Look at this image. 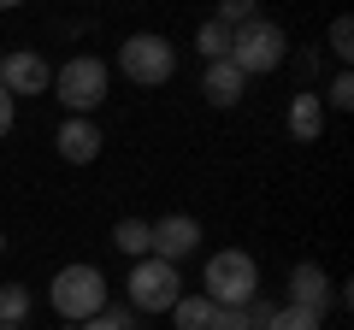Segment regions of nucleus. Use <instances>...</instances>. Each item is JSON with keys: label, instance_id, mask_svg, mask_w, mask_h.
Returning a JSON list of instances; mask_svg holds the SVG:
<instances>
[{"label": "nucleus", "instance_id": "f257e3e1", "mask_svg": "<svg viewBox=\"0 0 354 330\" xmlns=\"http://www.w3.org/2000/svg\"><path fill=\"white\" fill-rule=\"evenodd\" d=\"M48 301L53 313L65 318V324H83V318L106 313V271L88 266V260H77V266H59L48 283Z\"/></svg>", "mask_w": 354, "mask_h": 330}, {"label": "nucleus", "instance_id": "f03ea898", "mask_svg": "<svg viewBox=\"0 0 354 330\" xmlns=\"http://www.w3.org/2000/svg\"><path fill=\"white\" fill-rule=\"evenodd\" d=\"M201 295L213 307H248L254 295H260V266H254V254H242V248L213 254L207 271H201Z\"/></svg>", "mask_w": 354, "mask_h": 330}, {"label": "nucleus", "instance_id": "7ed1b4c3", "mask_svg": "<svg viewBox=\"0 0 354 330\" xmlns=\"http://www.w3.org/2000/svg\"><path fill=\"white\" fill-rule=\"evenodd\" d=\"M106 83H113V71H106V59H95V53H77V59H65L59 71H53V95H59V106L71 118L95 113V106L106 101Z\"/></svg>", "mask_w": 354, "mask_h": 330}, {"label": "nucleus", "instance_id": "20e7f679", "mask_svg": "<svg viewBox=\"0 0 354 330\" xmlns=\"http://www.w3.org/2000/svg\"><path fill=\"white\" fill-rule=\"evenodd\" d=\"M283 53H290V36H283L272 18H254V24H242L236 36H230V53L225 59L236 65L242 77H266V71H278Z\"/></svg>", "mask_w": 354, "mask_h": 330}, {"label": "nucleus", "instance_id": "39448f33", "mask_svg": "<svg viewBox=\"0 0 354 330\" xmlns=\"http://www.w3.org/2000/svg\"><path fill=\"white\" fill-rule=\"evenodd\" d=\"M118 71H124L130 83H142V89H160L177 71V48L165 36H153V30H136V36H124V48H118Z\"/></svg>", "mask_w": 354, "mask_h": 330}, {"label": "nucleus", "instance_id": "423d86ee", "mask_svg": "<svg viewBox=\"0 0 354 330\" xmlns=\"http://www.w3.org/2000/svg\"><path fill=\"white\" fill-rule=\"evenodd\" d=\"M177 266H165V260H136L130 266V313H171L177 307Z\"/></svg>", "mask_w": 354, "mask_h": 330}, {"label": "nucleus", "instance_id": "0eeeda50", "mask_svg": "<svg viewBox=\"0 0 354 330\" xmlns=\"http://www.w3.org/2000/svg\"><path fill=\"white\" fill-rule=\"evenodd\" d=\"M148 254L153 260H165V266H183V260L201 248V218H189V213H165L160 224H148Z\"/></svg>", "mask_w": 354, "mask_h": 330}, {"label": "nucleus", "instance_id": "6e6552de", "mask_svg": "<svg viewBox=\"0 0 354 330\" xmlns=\"http://www.w3.org/2000/svg\"><path fill=\"white\" fill-rule=\"evenodd\" d=\"M0 89L12 95H41V89H53V65L41 59L36 48H6V65H0Z\"/></svg>", "mask_w": 354, "mask_h": 330}, {"label": "nucleus", "instance_id": "1a4fd4ad", "mask_svg": "<svg viewBox=\"0 0 354 330\" xmlns=\"http://www.w3.org/2000/svg\"><path fill=\"white\" fill-rule=\"evenodd\" d=\"M53 148H59L65 165H95V159H101V148H106V136H101L95 118H65L59 136H53Z\"/></svg>", "mask_w": 354, "mask_h": 330}, {"label": "nucleus", "instance_id": "9d476101", "mask_svg": "<svg viewBox=\"0 0 354 330\" xmlns=\"http://www.w3.org/2000/svg\"><path fill=\"white\" fill-rule=\"evenodd\" d=\"M330 271L319 266V260H301V266H290V307H307V313H319L325 318V307H330Z\"/></svg>", "mask_w": 354, "mask_h": 330}, {"label": "nucleus", "instance_id": "9b49d317", "mask_svg": "<svg viewBox=\"0 0 354 330\" xmlns=\"http://www.w3.org/2000/svg\"><path fill=\"white\" fill-rule=\"evenodd\" d=\"M201 95H207L213 106H242V95H248V77H242L230 59H213V65H207V77H201Z\"/></svg>", "mask_w": 354, "mask_h": 330}, {"label": "nucleus", "instance_id": "f8f14e48", "mask_svg": "<svg viewBox=\"0 0 354 330\" xmlns=\"http://www.w3.org/2000/svg\"><path fill=\"white\" fill-rule=\"evenodd\" d=\"M325 101H319V89H301V95H295V101H290V136L295 142H319V136H325Z\"/></svg>", "mask_w": 354, "mask_h": 330}, {"label": "nucleus", "instance_id": "ddd939ff", "mask_svg": "<svg viewBox=\"0 0 354 330\" xmlns=\"http://www.w3.org/2000/svg\"><path fill=\"white\" fill-rule=\"evenodd\" d=\"M148 242H153V236H148V218H118V224H113V248L130 260V266L148 260Z\"/></svg>", "mask_w": 354, "mask_h": 330}, {"label": "nucleus", "instance_id": "4468645a", "mask_svg": "<svg viewBox=\"0 0 354 330\" xmlns=\"http://www.w3.org/2000/svg\"><path fill=\"white\" fill-rule=\"evenodd\" d=\"M171 318H177V330H213L218 324V307L207 301V295H177Z\"/></svg>", "mask_w": 354, "mask_h": 330}, {"label": "nucleus", "instance_id": "2eb2a0df", "mask_svg": "<svg viewBox=\"0 0 354 330\" xmlns=\"http://www.w3.org/2000/svg\"><path fill=\"white\" fill-rule=\"evenodd\" d=\"M30 307H36V295L24 283H0V324H24Z\"/></svg>", "mask_w": 354, "mask_h": 330}, {"label": "nucleus", "instance_id": "dca6fc26", "mask_svg": "<svg viewBox=\"0 0 354 330\" xmlns=\"http://www.w3.org/2000/svg\"><path fill=\"white\" fill-rule=\"evenodd\" d=\"M325 318L319 313H307V307H272V318H266L260 330H319Z\"/></svg>", "mask_w": 354, "mask_h": 330}, {"label": "nucleus", "instance_id": "f3484780", "mask_svg": "<svg viewBox=\"0 0 354 330\" xmlns=\"http://www.w3.org/2000/svg\"><path fill=\"white\" fill-rule=\"evenodd\" d=\"M195 53H201L207 65H213V59H225V53H230V30H218L213 18H207V24L195 30Z\"/></svg>", "mask_w": 354, "mask_h": 330}, {"label": "nucleus", "instance_id": "a211bd4d", "mask_svg": "<svg viewBox=\"0 0 354 330\" xmlns=\"http://www.w3.org/2000/svg\"><path fill=\"white\" fill-rule=\"evenodd\" d=\"M254 18H260V12H254V0H218V12H213V24H218V30H230V36H236L242 24H254Z\"/></svg>", "mask_w": 354, "mask_h": 330}, {"label": "nucleus", "instance_id": "6ab92c4d", "mask_svg": "<svg viewBox=\"0 0 354 330\" xmlns=\"http://www.w3.org/2000/svg\"><path fill=\"white\" fill-rule=\"evenodd\" d=\"M65 330H136V313L130 307H106V313L83 318V324H65Z\"/></svg>", "mask_w": 354, "mask_h": 330}, {"label": "nucleus", "instance_id": "aec40b11", "mask_svg": "<svg viewBox=\"0 0 354 330\" xmlns=\"http://www.w3.org/2000/svg\"><path fill=\"white\" fill-rule=\"evenodd\" d=\"M319 101H325V113H348V106H354V77L337 71V77H330V89L319 95Z\"/></svg>", "mask_w": 354, "mask_h": 330}, {"label": "nucleus", "instance_id": "412c9836", "mask_svg": "<svg viewBox=\"0 0 354 330\" xmlns=\"http://www.w3.org/2000/svg\"><path fill=\"white\" fill-rule=\"evenodd\" d=\"M330 53H337L342 65L354 59V18H330Z\"/></svg>", "mask_w": 354, "mask_h": 330}, {"label": "nucleus", "instance_id": "4be33fe9", "mask_svg": "<svg viewBox=\"0 0 354 330\" xmlns=\"http://www.w3.org/2000/svg\"><path fill=\"white\" fill-rule=\"evenodd\" d=\"M213 330H254V318H248V307H218V324Z\"/></svg>", "mask_w": 354, "mask_h": 330}, {"label": "nucleus", "instance_id": "5701e85b", "mask_svg": "<svg viewBox=\"0 0 354 330\" xmlns=\"http://www.w3.org/2000/svg\"><path fill=\"white\" fill-rule=\"evenodd\" d=\"M12 124H18V101L0 89V136H12Z\"/></svg>", "mask_w": 354, "mask_h": 330}, {"label": "nucleus", "instance_id": "b1692460", "mask_svg": "<svg viewBox=\"0 0 354 330\" xmlns=\"http://www.w3.org/2000/svg\"><path fill=\"white\" fill-rule=\"evenodd\" d=\"M0 254H6V230H0Z\"/></svg>", "mask_w": 354, "mask_h": 330}, {"label": "nucleus", "instance_id": "393cba45", "mask_svg": "<svg viewBox=\"0 0 354 330\" xmlns=\"http://www.w3.org/2000/svg\"><path fill=\"white\" fill-rule=\"evenodd\" d=\"M0 330H24V324H0Z\"/></svg>", "mask_w": 354, "mask_h": 330}, {"label": "nucleus", "instance_id": "a878e982", "mask_svg": "<svg viewBox=\"0 0 354 330\" xmlns=\"http://www.w3.org/2000/svg\"><path fill=\"white\" fill-rule=\"evenodd\" d=\"M0 65H6V48H0Z\"/></svg>", "mask_w": 354, "mask_h": 330}]
</instances>
